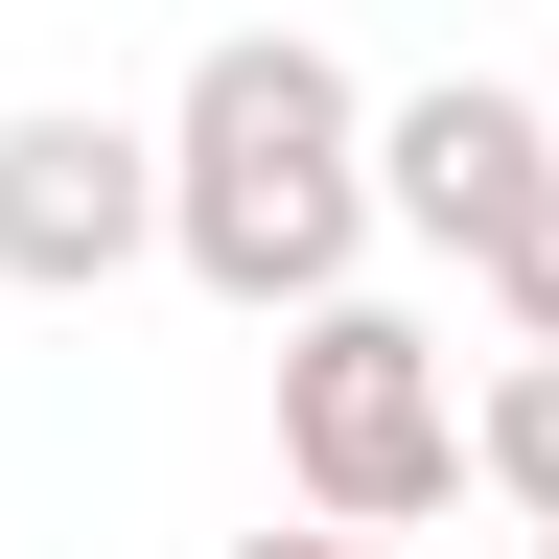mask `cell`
Here are the masks:
<instances>
[{"mask_svg":"<svg viewBox=\"0 0 559 559\" xmlns=\"http://www.w3.org/2000/svg\"><path fill=\"white\" fill-rule=\"evenodd\" d=\"M373 234H396V210H373V94H349L304 24L187 47V94H164V257L210 280V304H234V326H304Z\"/></svg>","mask_w":559,"mask_h":559,"instance_id":"6da1fadb","label":"cell"},{"mask_svg":"<svg viewBox=\"0 0 559 559\" xmlns=\"http://www.w3.org/2000/svg\"><path fill=\"white\" fill-rule=\"evenodd\" d=\"M280 489L349 536H419L466 489V373H443V326H396L373 280H326L304 326H280Z\"/></svg>","mask_w":559,"mask_h":559,"instance_id":"7a4b0ae2","label":"cell"},{"mask_svg":"<svg viewBox=\"0 0 559 559\" xmlns=\"http://www.w3.org/2000/svg\"><path fill=\"white\" fill-rule=\"evenodd\" d=\"M164 257V117L117 94H24L0 117V280L24 304H94V280Z\"/></svg>","mask_w":559,"mask_h":559,"instance_id":"3957f363","label":"cell"},{"mask_svg":"<svg viewBox=\"0 0 559 559\" xmlns=\"http://www.w3.org/2000/svg\"><path fill=\"white\" fill-rule=\"evenodd\" d=\"M536 187H559V117L513 94V70H419V94H373V210H396L419 257H489Z\"/></svg>","mask_w":559,"mask_h":559,"instance_id":"277c9868","label":"cell"},{"mask_svg":"<svg viewBox=\"0 0 559 559\" xmlns=\"http://www.w3.org/2000/svg\"><path fill=\"white\" fill-rule=\"evenodd\" d=\"M466 489H489V513H536V536H559V349H513V373L466 396Z\"/></svg>","mask_w":559,"mask_h":559,"instance_id":"5b68a950","label":"cell"},{"mask_svg":"<svg viewBox=\"0 0 559 559\" xmlns=\"http://www.w3.org/2000/svg\"><path fill=\"white\" fill-rule=\"evenodd\" d=\"M466 280H489V326H513V349H559V187H536V210H513Z\"/></svg>","mask_w":559,"mask_h":559,"instance_id":"8992f818","label":"cell"},{"mask_svg":"<svg viewBox=\"0 0 559 559\" xmlns=\"http://www.w3.org/2000/svg\"><path fill=\"white\" fill-rule=\"evenodd\" d=\"M210 559H396V536H349V513H304V536H210Z\"/></svg>","mask_w":559,"mask_h":559,"instance_id":"52a82bcc","label":"cell"}]
</instances>
